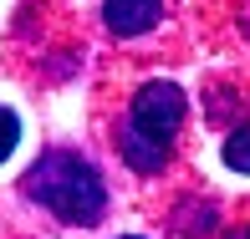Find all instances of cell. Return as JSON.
Listing matches in <instances>:
<instances>
[{
    "instance_id": "6da1fadb",
    "label": "cell",
    "mask_w": 250,
    "mask_h": 239,
    "mask_svg": "<svg viewBox=\"0 0 250 239\" xmlns=\"http://www.w3.org/2000/svg\"><path fill=\"white\" fill-rule=\"evenodd\" d=\"M26 193L41 209H51L62 224H92L107 203L97 168L82 163L77 153H41L26 173Z\"/></svg>"
},
{
    "instance_id": "7a4b0ae2",
    "label": "cell",
    "mask_w": 250,
    "mask_h": 239,
    "mask_svg": "<svg viewBox=\"0 0 250 239\" xmlns=\"http://www.w3.org/2000/svg\"><path fill=\"white\" fill-rule=\"evenodd\" d=\"M179 122H184V92L174 82H148L133 97L128 128H123V158L138 173H158L168 163V143H174Z\"/></svg>"
},
{
    "instance_id": "3957f363",
    "label": "cell",
    "mask_w": 250,
    "mask_h": 239,
    "mask_svg": "<svg viewBox=\"0 0 250 239\" xmlns=\"http://www.w3.org/2000/svg\"><path fill=\"white\" fill-rule=\"evenodd\" d=\"M158 10H164V0H107V5H102V20H107L118 36H138V31H148L158 20Z\"/></svg>"
},
{
    "instance_id": "277c9868",
    "label": "cell",
    "mask_w": 250,
    "mask_h": 239,
    "mask_svg": "<svg viewBox=\"0 0 250 239\" xmlns=\"http://www.w3.org/2000/svg\"><path fill=\"white\" fill-rule=\"evenodd\" d=\"M225 163H230L235 173H250V128L230 132V143H225Z\"/></svg>"
},
{
    "instance_id": "5b68a950",
    "label": "cell",
    "mask_w": 250,
    "mask_h": 239,
    "mask_svg": "<svg viewBox=\"0 0 250 239\" xmlns=\"http://www.w3.org/2000/svg\"><path fill=\"white\" fill-rule=\"evenodd\" d=\"M16 143H21V122H16V112H10V107H0V163L16 153Z\"/></svg>"
},
{
    "instance_id": "8992f818",
    "label": "cell",
    "mask_w": 250,
    "mask_h": 239,
    "mask_svg": "<svg viewBox=\"0 0 250 239\" xmlns=\"http://www.w3.org/2000/svg\"><path fill=\"white\" fill-rule=\"evenodd\" d=\"M225 239H250V224H235V229H225Z\"/></svg>"
},
{
    "instance_id": "52a82bcc",
    "label": "cell",
    "mask_w": 250,
    "mask_h": 239,
    "mask_svg": "<svg viewBox=\"0 0 250 239\" xmlns=\"http://www.w3.org/2000/svg\"><path fill=\"white\" fill-rule=\"evenodd\" d=\"M123 239H138V234H123Z\"/></svg>"
}]
</instances>
